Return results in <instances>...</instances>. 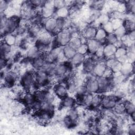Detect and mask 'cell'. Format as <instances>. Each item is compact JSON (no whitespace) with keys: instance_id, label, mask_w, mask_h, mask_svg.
I'll list each match as a JSON object with an SVG mask.
<instances>
[{"instance_id":"8992f818","label":"cell","mask_w":135,"mask_h":135,"mask_svg":"<svg viewBox=\"0 0 135 135\" xmlns=\"http://www.w3.org/2000/svg\"><path fill=\"white\" fill-rule=\"evenodd\" d=\"M121 99L115 94L110 95H102L101 107L104 109L112 110Z\"/></svg>"},{"instance_id":"ba28073f","label":"cell","mask_w":135,"mask_h":135,"mask_svg":"<svg viewBox=\"0 0 135 135\" xmlns=\"http://www.w3.org/2000/svg\"><path fill=\"white\" fill-rule=\"evenodd\" d=\"M44 29L52 34L53 35H55L59 31L57 28V19L54 17L45 20L43 24Z\"/></svg>"},{"instance_id":"d590c367","label":"cell","mask_w":135,"mask_h":135,"mask_svg":"<svg viewBox=\"0 0 135 135\" xmlns=\"http://www.w3.org/2000/svg\"><path fill=\"white\" fill-rule=\"evenodd\" d=\"M63 121V123H64V126L68 128H71L72 127H74L76 124V122L72 120L67 115L64 117Z\"/></svg>"},{"instance_id":"f6af8a7d","label":"cell","mask_w":135,"mask_h":135,"mask_svg":"<svg viewBox=\"0 0 135 135\" xmlns=\"http://www.w3.org/2000/svg\"><path fill=\"white\" fill-rule=\"evenodd\" d=\"M8 6V2L5 1H1L0 2V7L1 12L5 11L6 9H7Z\"/></svg>"},{"instance_id":"3957f363","label":"cell","mask_w":135,"mask_h":135,"mask_svg":"<svg viewBox=\"0 0 135 135\" xmlns=\"http://www.w3.org/2000/svg\"><path fill=\"white\" fill-rule=\"evenodd\" d=\"M72 38L71 32L67 29L63 30L58 32L55 35L53 40L56 46L63 47L68 45Z\"/></svg>"},{"instance_id":"4dcf8cb0","label":"cell","mask_w":135,"mask_h":135,"mask_svg":"<svg viewBox=\"0 0 135 135\" xmlns=\"http://www.w3.org/2000/svg\"><path fill=\"white\" fill-rule=\"evenodd\" d=\"M113 33L118 39H121L127 35V32L123 25H122V26L114 30Z\"/></svg>"},{"instance_id":"603a6c76","label":"cell","mask_w":135,"mask_h":135,"mask_svg":"<svg viewBox=\"0 0 135 135\" xmlns=\"http://www.w3.org/2000/svg\"><path fill=\"white\" fill-rule=\"evenodd\" d=\"M85 60V55L76 52L74 56L70 60V63L72 66H79L82 64Z\"/></svg>"},{"instance_id":"f35d334b","label":"cell","mask_w":135,"mask_h":135,"mask_svg":"<svg viewBox=\"0 0 135 135\" xmlns=\"http://www.w3.org/2000/svg\"><path fill=\"white\" fill-rule=\"evenodd\" d=\"M86 92H88V91L84 84H81L79 86H77L75 93L76 97L82 96L85 94Z\"/></svg>"},{"instance_id":"52a82bcc","label":"cell","mask_w":135,"mask_h":135,"mask_svg":"<svg viewBox=\"0 0 135 135\" xmlns=\"http://www.w3.org/2000/svg\"><path fill=\"white\" fill-rule=\"evenodd\" d=\"M56 9L54 5V1H45L41 8V15L45 20L52 17L55 13Z\"/></svg>"},{"instance_id":"7402d4cb","label":"cell","mask_w":135,"mask_h":135,"mask_svg":"<svg viewBox=\"0 0 135 135\" xmlns=\"http://www.w3.org/2000/svg\"><path fill=\"white\" fill-rule=\"evenodd\" d=\"M70 14L69 7L64 6L56 10L55 15L57 18H66Z\"/></svg>"},{"instance_id":"277c9868","label":"cell","mask_w":135,"mask_h":135,"mask_svg":"<svg viewBox=\"0 0 135 135\" xmlns=\"http://www.w3.org/2000/svg\"><path fill=\"white\" fill-rule=\"evenodd\" d=\"M35 75L31 71L25 72L22 76L20 84L22 88L26 91L30 90L34 85Z\"/></svg>"},{"instance_id":"8fae6325","label":"cell","mask_w":135,"mask_h":135,"mask_svg":"<svg viewBox=\"0 0 135 135\" xmlns=\"http://www.w3.org/2000/svg\"><path fill=\"white\" fill-rule=\"evenodd\" d=\"M107 69V66L105 63V61L100 60L96 62L92 73L93 76L99 78L103 76V74Z\"/></svg>"},{"instance_id":"60d3db41","label":"cell","mask_w":135,"mask_h":135,"mask_svg":"<svg viewBox=\"0 0 135 135\" xmlns=\"http://www.w3.org/2000/svg\"><path fill=\"white\" fill-rule=\"evenodd\" d=\"M102 28L105 31V32L107 34L112 33H113L114 30L112 27V25L111 24V23L110 21L107 22V23L104 24L102 26Z\"/></svg>"},{"instance_id":"83f0119b","label":"cell","mask_w":135,"mask_h":135,"mask_svg":"<svg viewBox=\"0 0 135 135\" xmlns=\"http://www.w3.org/2000/svg\"><path fill=\"white\" fill-rule=\"evenodd\" d=\"M107 34H108L102 27H100L97 28L94 39L102 43L103 41H105Z\"/></svg>"},{"instance_id":"484cf974","label":"cell","mask_w":135,"mask_h":135,"mask_svg":"<svg viewBox=\"0 0 135 135\" xmlns=\"http://www.w3.org/2000/svg\"><path fill=\"white\" fill-rule=\"evenodd\" d=\"M110 21V16L107 13L101 14L94 21V22L98 25L102 26L107 22Z\"/></svg>"},{"instance_id":"9a60e30c","label":"cell","mask_w":135,"mask_h":135,"mask_svg":"<svg viewBox=\"0 0 135 135\" xmlns=\"http://www.w3.org/2000/svg\"><path fill=\"white\" fill-rule=\"evenodd\" d=\"M76 103V100L75 98L72 96L68 95L64 98L61 100L60 105L64 108H72L75 107V105Z\"/></svg>"},{"instance_id":"30bf717a","label":"cell","mask_w":135,"mask_h":135,"mask_svg":"<svg viewBox=\"0 0 135 135\" xmlns=\"http://www.w3.org/2000/svg\"><path fill=\"white\" fill-rule=\"evenodd\" d=\"M84 85L88 92L92 94L99 93V84L97 77L93 75L88 78L86 79Z\"/></svg>"},{"instance_id":"7c38bea8","label":"cell","mask_w":135,"mask_h":135,"mask_svg":"<svg viewBox=\"0 0 135 135\" xmlns=\"http://www.w3.org/2000/svg\"><path fill=\"white\" fill-rule=\"evenodd\" d=\"M18 79V74L14 71H10L3 73L4 83L6 85H13Z\"/></svg>"},{"instance_id":"ee69618b","label":"cell","mask_w":135,"mask_h":135,"mask_svg":"<svg viewBox=\"0 0 135 135\" xmlns=\"http://www.w3.org/2000/svg\"><path fill=\"white\" fill-rule=\"evenodd\" d=\"M127 37H128V38L129 39V40L130 41H131L132 42H133L134 41V40H135V32H134V30L130 31V32L127 33Z\"/></svg>"},{"instance_id":"4316f807","label":"cell","mask_w":135,"mask_h":135,"mask_svg":"<svg viewBox=\"0 0 135 135\" xmlns=\"http://www.w3.org/2000/svg\"><path fill=\"white\" fill-rule=\"evenodd\" d=\"M125 113L129 116L133 113H135V107L134 103L131 101H126L123 102Z\"/></svg>"},{"instance_id":"9c48e42d","label":"cell","mask_w":135,"mask_h":135,"mask_svg":"<svg viewBox=\"0 0 135 135\" xmlns=\"http://www.w3.org/2000/svg\"><path fill=\"white\" fill-rule=\"evenodd\" d=\"M54 93L56 97L61 100L68 95L67 82H59L54 86Z\"/></svg>"},{"instance_id":"2e32d148","label":"cell","mask_w":135,"mask_h":135,"mask_svg":"<svg viewBox=\"0 0 135 135\" xmlns=\"http://www.w3.org/2000/svg\"><path fill=\"white\" fill-rule=\"evenodd\" d=\"M86 44L88 47V53L91 54H95L99 49L102 46V43L95 39L87 41Z\"/></svg>"},{"instance_id":"5b68a950","label":"cell","mask_w":135,"mask_h":135,"mask_svg":"<svg viewBox=\"0 0 135 135\" xmlns=\"http://www.w3.org/2000/svg\"><path fill=\"white\" fill-rule=\"evenodd\" d=\"M99 84V93H105L110 91L114 86L112 76L109 78L101 76L97 78Z\"/></svg>"},{"instance_id":"4fadbf2b","label":"cell","mask_w":135,"mask_h":135,"mask_svg":"<svg viewBox=\"0 0 135 135\" xmlns=\"http://www.w3.org/2000/svg\"><path fill=\"white\" fill-rule=\"evenodd\" d=\"M96 62L95 60L92 57L85 58V60L82 64V70L84 73L87 74L92 73Z\"/></svg>"},{"instance_id":"8d00e7d4","label":"cell","mask_w":135,"mask_h":135,"mask_svg":"<svg viewBox=\"0 0 135 135\" xmlns=\"http://www.w3.org/2000/svg\"><path fill=\"white\" fill-rule=\"evenodd\" d=\"M121 66L122 63H121L117 59H115L109 69L111 70L113 73H116L120 72Z\"/></svg>"},{"instance_id":"d4e9b609","label":"cell","mask_w":135,"mask_h":135,"mask_svg":"<svg viewBox=\"0 0 135 135\" xmlns=\"http://www.w3.org/2000/svg\"><path fill=\"white\" fill-rule=\"evenodd\" d=\"M102 95L100 93H95L93 94L91 101L90 107L93 109H97L101 106Z\"/></svg>"},{"instance_id":"ac0fdd59","label":"cell","mask_w":135,"mask_h":135,"mask_svg":"<svg viewBox=\"0 0 135 135\" xmlns=\"http://www.w3.org/2000/svg\"><path fill=\"white\" fill-rule=\"evenodd\" d=\"M31 63L33 68L37 70L41 69L46 63L44 54H42L31 60Z\"/></svg>"},{"instance_id":"1f68e13d","label":"cell","mask_w":135,"mask_h":135,"mask_svg":"<svg viewBox=\"0 0 135 135\" xmlns=\"http://www.w3.org/2000/svg\"><path fill=\"white\" fill-rule=\"evenodd\" d=\"M112 110H113V111L115 114H117L118 115H122L125 113L123 102H121L120 101H119Z\"/></svg>"},{"instance_id":"cb8c5ba5","label":"cell","mask_w":135,"mask_h":135,"mask_svg":"<svg viewBox=\"0 0 135 135\" xmlns=\"http://www.w3.org/2000/svg\"><path fill=\"white\" fill-rule=\"evenodd\" d=\"M3 37V42L12 47L17 43V36L13 33L6 34Z\"/></svg>"},{"instance_id":"e0dca14e","label":"cell","mask_w":135,"mask_h":135,"mask_svg":"<svg viewBox=\"0 0 135 135\" xmlns=\"http://www.w3.org/2000/svg\"><path fill=\"white\" fill-rule=\"evenodd\" d=\"M134 71V64L130 62H126L122 64L120 73L127 77L131 75Z\"/></svg>"},{"instance_id":"f1b7e54d","label":"cell","mask_w":135,"mask_h":135,"mask_svg":"<svg viewBox=\"0 0 135 135\" xmlns=\"http://www.w3.org/2000/svg\"><path fill=\"white\" fill-rule=\"evenodd\" d=\"M79 111L75 107L69 109V110L68 111L67 115L69 116L73 121L76 122L79 118Z\"/></svg>"},{"instance_id":"d6a6232c","label":"cell","mask_w":135,"mask_h":135,"mask_svg":"<svg viewBox=\"0 0 135 135\" xmlns=\"http://www.w3.org/2000/svg\"><path fill=\"white\" fill-rule=\"evenodd\" d=\"M126 12L130 13V14H134L135 11V1H129L124 2Z\"/></svg>"},{"instance_id":"5bb4252c","label":"cell","mask_w":135,"mask_h":135,"mask_svg":"<svg viewBox=\"0 0 135 135\" xmlns=\"http://www.w3.org/2000/svg\"><path fill=\"white\" fill-rule=\"evenodd\" d=\"M117 50V47L111 44H106L103 46V56L105 59L114 57V54Z\"/></svg>"},{"instance_id":"ffe728a7","label":"cell","mask_w":135,"mask_h":135,"mask_svg":"<svg viewBox=\"0 0 135 135\" xmlns=\"http://www.w3.org/2000/svg\"><path fill=\"white\" fill-rule=\"evenodd\" d=\"M97 28L94 26H89L86 27L83 32V37L88 40L94 39Z\"/></svg>"},{"instance_id":"6da1fadb","label":"cell","mask_w":135,"mask_h":135,"mask_svg":"<svg viewBox=\"0 0 135 135\" xmlns=\"http://www.w3.org/2000/svg\"><path fill=\"white\" fill-rule=\"evenodd\" d=\"M20 21L16 16H12L6 18L4 15H1V32L2 36L6 34L13 33L16 32L19 26Z\"/></svg>"},{"instance_id":"f546056e","label":"cell","mask_w":135,"mask_h":135,"mask_svg":"<svg viewBox=\"0 0 135 135\" xmlns=\"http://www.w3.org/2000/svg\"><path fill=\"white\" fill-rule=\"evenodd\" d=\"M127 54V49L125 46H121L117 48L116 51L114 54V58L118 59L123 56L126 55Z\"/></svg>"},{"instance_id":"7a4b0ae2","label":"cell","mask_w":135,"mask_h":135,"mask_svg":"<svg viewBox=\"0 0 135 135\" xmlns=\"http://www.w3.org/2000/svg\"><path fill=\"white\" fill-rule=\"evenodd\" d=\"M34 75V87H36L37 88H44L49 86L51 84V78H50L44 70L40 69L36 71Z\"/></svg>"},{"instance_id":"74e56055","label":"cell","mask_w":135,"mask_h":135,"mask_svg":"<svg viewBox=\"0 0 135 135\" xmlns=\"http://www.w3.org/2000/svg\"><path fill=\"white\" fill-rule=\"evenodd\" d=\"M118 40V38L115 36L114 33H112L107 34L105 42H107V44H111L114 45Z\"/></svg>"},{"instance_id":"b9f144b4","label":"cell","mask_w":135,"mask_h":135,"mask_svg":"<svg viewBox=\"0 0 135 135\" xmlns=\"http://www.w3.org/2000/svg\"><path fill=\"white\" fill-rule=\"evenodd\" d=\"M54 5L56 10L61 7L67 6L66 2L64 1H54Z\"/></svg>"},{"instance_id":"836d02e7","label":"cell","mask_w":135,"mask_h":135,"mask_svg":"<svg viewBox=\"0 0 135 135\" xmlns=\"http://www.w3.org/2000/svg\"><path fill=\"white\" fill-rule=\"evenodd\" d=\"M81 43L82 42L80 38L79 37H72L68 45L70 46H71L72 48H73V49L76 51L77 49L79 47V46L81 45Z\"/></svg>"},{"instance_id":"7bdbcfd3","label":"cell","mask_w":135,"mask_h":135,"mask_svg":"<svg viewBox=\"0 0 135 135\" xmlns=\"http://www.w3.org/2000/svg\"><path fill=\"white\" fill-rule=\"evenodd\" d=\"M128 133L130 135H134L135 134V124L133 122L128 124L127 127Z\"/></svg>"},{"instance_id":"ab89813d","label":"cell","mask_w":135,"mask_h":135,"mask_svg":"<svg viewBox=\"0 0 135 135\" xmlns=\"http://www.w3.org/2000/svg\"><path fill=\"white\" fill-rule=\"evenodd\" d=\"M76 52L85 55L88 53V47L86 43H81L76 50Z\"/></svg>"},{"instance_id":"44dd1931","label":"cell","mask_w":135,"mask_h":135,"mask_svg":"<svg viewBox=\"0 0 135 135\" xmlns=\"http://www.w3.org/2000/svg\"><path fill=\"white\" fill-rule=\"evenodd\" d=\"M62 53L66 60H70L76 53V51L67 45L62 47Z\"/></svg>"},{"instance_id":"d6986e66","label":"cell","mask_w":135,"mask_h":135,"mask_svg":"<svg viewBox=\"0 0 135 135\" xmlns=\"http://www.w3.org/2000/svg\"><path fill=\"white\" fill-rule=\"evenodd\" d=\"M42 54L38 47L35 45L28 47L26 52V58L31 61Z\"/></svg>"},{"instance_id":"e575fe53","label":"cell","mask_w":135,"mask_h":135,"mask_svg":"<svg viewBox=\"0 0 135 135\" xmlns=\"http://www.w3.org/2000/svg\"><path fill=\"white\" fill-rule=\"evenodd\" d=\"M110 22L114 30L122 26L123 25V20L122 18H113L111 20H110Z\"/></svg>"}]
</instances>
